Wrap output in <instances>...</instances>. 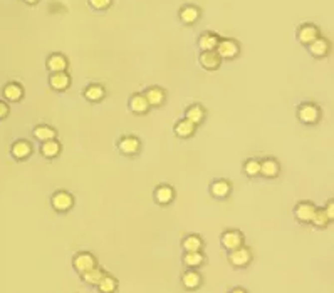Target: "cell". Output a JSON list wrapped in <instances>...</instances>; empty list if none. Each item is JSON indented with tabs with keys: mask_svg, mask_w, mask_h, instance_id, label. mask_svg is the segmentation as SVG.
I'll return each mask as SVG.
<instances>
[{
	"mask_svg": "<svg viewBox=\"0 0 334 293\" xmlns=\"http://www.w3.org/2000/svg\"><path fill=\"white\" fill-rule=\"evenodd\" d=\"M99 293H116L118 292V280L109 273H104L101 282L96 285Z\"/></svg>",
	"mask_w": 334,
	"mask_h": 293,
	"instance_id": "31",
	"label": "cell"
},
{
	"mask_svg": "<svg viewBox=\"0 0 334 293\" xmlns=\"http://www.w3.org/2000/svg\"><path fill=\"white\" fill-rule=\"evenodd\" d=\"M32 136H34L35 139L39 141V143H44V141H49V139H56L57 131L54 129L52 126L39 124V126H35L34 129H32Z\"/></svg>",
	"mask_w": 334,
	"mask_h": 293,
	"instance_id": "26",
	"label": "cell"
},
{
	"mask_svg": "<svg viewBox=\"0 0 334 293\" xmlns=\"http://www.w3.org/2000/svg\"><path fill=\"white\" fill-rule=\"evenodd\" d=\"M198 62L207 71H217L222 64V59L217 54V50H203V52H200Z\"/></svg>",
	"mask_w": 334,
	"mask_h": 293,
	"instance_id": "13",
	"label": "cell"
},
{
	"mask_svg": "<svg viewBox=\"0 0 334 293\" xmlns=\"http://www.w3.org/2000/svg\"><path fill=\"white\" fill-rule=\"evenodd\" d=\"M49 86L57 93H62L71 86V76L67 72H54L49 76Z\"/></svg>",
	"mask_w": 334,
	"mask_h": 293,
	"instance_id": "22",
	"label": "cell"
},
{
	"mask_svg": "<svg viewBox=\"0 0 334 293\" xmlns=\"http://www.w3.org/2000/svg\"><path fill=\"white\" fill-rule=\"evenodd\" d=\"M128 107L136 116H143V114L150 111V104L143 94H133L130 100H128Z\"/></svg>",
	"mask_w": 334,
	"mask_h": 293,
	"instance_id": "20",
	"label": "cell"
},
{
	"mask_svg": "<svg viewBox=\"0 0 334 293\" xmlns=\"http://www.w3.org/2000/svg\"><path fill=\"white\" fill-rule=\"evenodd\" d=\"M104 98H106V89L101 84H89L84 89V99L89 100V102H99Z\"/></svg>",
	"mask_w": 334,
	"mask_h": 293,
	"instance_id": "29",
	"label": "cell"
},
{
	"mask_svg": "<svg viewBox=\"0 0 334 293\" xmlns=\"http://www.w3.org/2000/svg\"><path fill=\"white\" fill-rule=\"evenodd\" d=\"M8 114H10V107H8V104L3 102V100H0V121L7 119Z\"/></svg>",
	"mask_w": 334,
	"mask_h": 293,
	"instance_id": "36",
	"label": "cell"
},
{
	"mask_svg": "<svg viewBox=\"0 0 334 293\" xmlns=\"http://www.w3.org/2000/svg\"><path fill=\"white\" fill-rule=\"evenodd\" d=\"M281 173V164L276 158H265L264 161H260V173L259 176H264L267 180H274Z\"/></svg>",
	"mask_w": 334,
	"mask_h": 293,
	"instance_id": "16",
	"label": "cell"
},
{
	"mask_svg": "<svg viewBox=\"0 0 334 293\" xmlns=\"http://www.w3.org/2000/svg\"><path fill=\"white\" fill-rule=\"evenodd\" d=\"M316 208H318V206H316L313 201H301V203H297L294 208V216L299 223L308 225V223L313 221Z\"/></svg>",
	"mask_w": 334,
	"mask_h": 293,
	"instance_id": "7",
	"label": "cell"
},
{
	"mask_svg": "<svg viewBox=\"0 0 334 293\" xmlns=\"http://www.w3.org/2000/svg\"><path fill=\"white\" fill-rule=\"evenodd\" d=\"M61 151H62V146L57 139H49V141H44V143L40 144V154L47 159L57 158L59 154H61Z\"/></svg>",
	"mask_w": 334,
	"mask_h": 293,
	"instance_id": "24",
	"label": "cell"
},
{
	"mask_svg": "<svg viewBox=\"0 0 334 293\" xmlns=\"http://www.w3.org/2000/svg\"><path fill=\"white\" fill-rule=\"evenodd\" d=\"M10 154L17 161H25V159H29L32 156V144L25 139H17L15 143L12 144Z\"/></svg>",
	"mask_w": 334,
	"mask_h": 293,
	"instance_id": "11",
	"label": "cell"
},
{
	"mask_svg": "<svg viewBox=\"0 0 334 293\" xmlns=\"http://www.w3.org/2000/svg\"><path fill=\"white\" fill-rule=\"evenodd\" d=\"M215 50H217V54L220 56L222 61L223 59L230 61V59H235L240 54V45H239L237 40H233V39H220L218 40V44H217V47H215Z\"/></svg>",
	"mask_w": 334,
	"mask_h": 293,
	"instance_id": "6",
	"label": "cell"
},
{
	"mask_svg": "<svg viewBox=\"0 0 334 293\" xmlns=\"http://www.w3.org/2000/svg\"><path fill=\"white\" fill-rule=\"evenodd\" d=\"M178 17H180L181 24L193 25L200 19V8L196 5H191V3H188V5H183L180 8V12H178Z\"/></svg>",
	"mask_w": 334,
	"mask_h": 293,
	"instance_id": "21",
	"label": "cell"
},
{
	"mask_svg": "<svg viewBox=\"0 0 334 293\" xmlns=\"http://www.w3.org/2000/svg\"><path fill=\"white\" fill-rule=\"evenodd\" d=\"M118 149L125 156H136L141 149V141L136 136H123L118 141Z\"/></svg>",
	"mask_w": 334,
	"mask_h": 293,
	"instance_id": "8",
	"label": "cell"
},
{
	"mask_svg": "<svg viewBox=\"0 0 334 293\" xmlns=\"http://www.w3.org/2000/svg\"><path fill=\"white\" fill-rule=\"evenodd\" d=\"M308 49H309V54L313 57L323 59V57H326L328 54H329V50H331V44H329L328 39H324V37H321V35H319L318 39L313 40V42L308 45Z\"/></svg>",
	"mask_w": 334,
	"mask_h": 293,
	"instance_id": "17",
	"label": "cell"
},
{
	"mask_svg": "<svg viewBox=\"0 0 334 293\" xmlns=\"http://www.w3.org/2000/svg\"><path fill=\"white\" fill-rule=\"evenodd\" d=\"M143 96L148 100L150 107H160L165 104V100H167V93H165V89L158 88V86H153V88H148L143 93Z\"/></svg>",
	"mask_w": 334,
	"mask_h": 293,
	"instance_id": "18",
	"label": "cell"
},
{
	"mask_svg": "<svg viewBox=\"0 0 334 293\" xmlns=\"http://www.w3.org/2000/svg\"><path fill=\"white\" fill-rule=\"evenodd\" d=\"M94 267H98V260H96V256L93 253H89V251H79V253H76L74 258H72V268L79 275L89 272V270Z\"/></svg>",
	"mask_w": 334,
	"mask_h": 293,
	"instance_id": "3",
	"label": "cell"
},
{
	"mask_svg": "<svg viewBox=\"0 0 334 293\" xmlns=\"http://www.w3.org/2000/svg\"><path fill=\"white\" fill-rule=\"evenodd\" d=\"M297 119L306 126H314L321 119V109L314 102H303L297 107Z\"/></svg>",
	"mask_w": 334,
	"mask_h": 293,
	"instance_id": "1",
	"label": "cell"
},
{
	"mask_svg": "<svg viewBox=\"0 0 334 293\" xmlns=\"http://www.w3.org/2000/svg\"><path fill=\"white\" fill-rule=\"evenodd\" d=\"M51 206L57 213H67L74 206V196L69 191H56L51 196Z\"/></svg>",
	"mask_w": 334,
	"mask_h": 293,
	"instance_id": "4",
	"label": "cell"
},
{
	"mask_svg": "<svg viewBox=\"0 0 334 293\" xmlns=\"http://www.w3.org/2000/svg\"><path fill=\"white\" fill-rule=\"evenodd\" d=\"M228 293H249V292H247L245 288H240V287H237V288H232V290L228 292Z\"/></svg>",
	"mask_w": 334,
	"mask_h": 293,
	"instance_id": "38",
	"label": "cell"
},
{
	"mask_svg": "<svg viewBox=\"0 0 334 293\" xmlns=\"http://www.w3.org/2000/svg\"><path fill=\"white\" fill-rule=\"evenodd\" d=\"M104 273H106V272H104L103 268L94 267V268H91L89 272L82 273V275H81V278H82V282H84L86 285H89V287H96L99 282H101V278L104 277Z\"/></svg>",
	"mask_w": 334,
	"mask_h": 293,
	"instance_id": "32",
	"label": "cell"
},
{
	"mask_svg": "<svg viewBox=\"0 0 334 293\" xmlns=\"http://www.w3.org/2000/svg\"><path fill=\"white\" fill-rule=\"evenodd\" d=\"M324 211H326V214H328V218H329V221H334V203H333V199L331 201H328V204H326V208H324Z\"/></svg>",
	"mask_w": 334,
	"mask_h": 293,
	"instance_id": "37",
	"label": "cell"
},
{
	"mask_svg": "<svg viewBox=\"0 0 334 293\" xmlns=\"http://www.w3.org/2000/svg\"><path fill=\"white\" fill-rule=\"evenodd\" d=\"M319 35H321L319 34V29L314 24H303L297 29V40L303 45H306V47H308L313 40L318 39Z\"/></svg>",
	"mask_w": 334,
	"mask_h": 293,
	"instance_id": "12",
	"label": "cell"
},
{
	"mask_svg": "<svg viewBox=\"0 0 334 293\" xmlns=\"http://www.w3.org/2000/svg\"><path fill=\"white\" fill-rule=\"evenodd\" d=\"M173 131H175V134L180 137V139H188L195 134L196 131V126L193 122H190L188 119H181V121H178L175 127H173Z\"/></svg>",
	"mask_w": 334,
	"mask_h": 293,
	"instance_id": "27",
	"label": "cell"
},
{
	"mask_svg": "<svg viewBox=\"0 0 334 293\" xmlns=\"http://www.w3.org/2000/svg\"><path fill=\"white\" fill-rule=\"evenodd\" d=\"M183 265H185L186 268H200L203 267L205 262H207V256H205L202 251H190V253H185L181 258Z\"/></svg>",
	"mask_w": 334,
	"mask_h": 293,
	"instance_id": "23",
	"label": "cell"
},
{
	"mask_svg": "<svg viewBox=\"0 0 334 293\" xmlns=\"http://www.w3.org/2000/svg\"><path fill=\"white\" fill-rule=\"evenodd\" d=\"M244 241H245L244 233L239 231V230H225L222 233V236H220L222 248L227 250V251L240 248V246L244 245Z\"/></svg>",
	"mask_w": 334,
	"mask_h": 293,
	"instance_id": "5",
	"label": "cell"
},
{
	"mask_svg": "<svg viewBox=\"0 0 334 293\" xmlns=\"http://www.w3.org/2000/svg\"><path fill=\"white\" fill-rule=\"evenodd\" d=\"M244 173H245V176H249V178H257L259 173H260V161L259 159H254V158L247 159V161L244 163Z\"/></svg>",
	"mask_w": 334,
	"mask_h": 293,
	"instance_id": "34",
	"label": "cell"
},
{
	"mask_svg": "<svg viewBox=\"0 0 334 293\" xmlns=\"http://www.w3.org/2000/svg\"><path fill=\"white\" fill-rule=\"evenodd\" d=\"M24 88L19 82H7L2 89V96L7 102H20L24 99Z\"/></svg>",
	"mask_w": 334,
	"mask_h": 293,
	"instance_id": "10",
	"label": "cell"
},
{
	"mask_svg": "<svg viewBox=\"0 0 334 293\" xmlns=\"http://www.w3.org/2000/svg\"><path fill=\"white\" fill-rule=\"evenodd\" d=\"M228 263L233 268H247L252 263V251L247 248L245 245H242L237 250L228 251Z\"/></svg>",
	"mask_w": 334,
	"mask_h": 293,
	"instance_id": "2",
	"label": "cell"
},
{
	"mask_svg": "<svg viewBox=\"0 0 334 293\" xmlns=\"http://www.w3.org/2000/svg\"><path fill=\"white\" fill-rule=\"evenodd\" d=\"M202 283H203V278H202V275L196 272V270L188 268L186 272H183V275H181V285H183L185 290H190V292L198 290V288L202 287Z\"/></svg>",
	"mask_w": 334,
	"mask_h": 293,
	"instance_id": "9",
	"label": "cell"
},
{
	"mask_svg": "<svg viewBox=\"0 0 334 293\" xmlns=\"http://www.w3.org/2000/svg\"><path fill=\"white\" fill-rule=\"evenodd\" d=\"M232 193V185L227 180H215L210 185V195L217 199H225Z\"/></svg>",
	"mask_w": 334,
	"mask_h": 293,
	"instance_id": "19",
	"label": "cell"
},
{
	"mask_svg": "<svg viewBox=\"0 0 334 293\" xmlns=\"http://www.w3.org/2000/svg\"><path fill=\"white\" fill-rule=\"evenodd\" d=\"M153 198L157 201V204L168 206L173 203V199H175V190H173L170 185H160V186H157V190H155Z\"/></svg>",
	"mask_w": 334,
	"mask_h": 293,
	"instance_id": "14",
	"label": "cell"
},
{
	"mask_svg": "<svg viewBox=\"0 0 334 293\" xmlns=\"http://www.w3.org/2000/svg\"><path fill=\"white\" fill-rule=\"evenodd\" d=\"M27 5H35V3H39V0H24Z\"/></svg>",
	"mask_w": 334,
	"mask_h": 293,
	"instance_id": "39",
	"label": "cell"
},
{
	"mask_svg": "<svg viewBox=\"0 0 334 293\" xmlns=\"http://www.w3.org/2000/svg\"><path fill=\"white\" fill-rule=\"evenodd\" d=\"M205 116H207V112H205V109L200 104H191V106L185 109V119H188L195 126L202 124L205 121Z\"/></svg>",
	"mask_w": 334,
	"mask_h": 293,
	"instance_id": "25",
	"label": "cell"
},
{
	"mask_svg": "<svg viewBox=\"0 0 334 293\" xmlns=\"http://www.w3.org/2000/svg\"><path fill=\"white\" fill-rule=\"evenodd\" d=\"M205 246V241L198 235H186L181 240V248L185 253H190V251H202Z\"/></svg>",
	"mask_w": 334,
	"mask_h": 293,
	"instance_id": "28",
	"label": "cell"
},
{
	"mask_svg": "<svg viewBox=\"0 0 334 293\" xmlns=\"http://www.w3.org/2000/svg\"><path fill=\"white\" fill-rule=\"evenodd\" d=\"M311 223H313L316 228H319V230H324V228H328V225L331 221H329V218H328L326 211H324V208H316V213H314L313 221H311Z\"/></svg>",
	"mask_w": 334,
	"mask_h": 293,
	"instance_id": "33",
	"label": "cell"
},
{
	"mask_svg": "<svg viewBox=\"0 0 334 293\" xmlns=\"http://www.w3.org/2000/svg\"><path fill=\"white\" fill-rule=\"evenodd\" d=\"M113 0H88V5L94 10H106L111 7Z\"/></svg>",
	"mask_w": 334,
	"mask_h": 293,
	"instance_id": "35",
	"label": "cell"
},
{
	"mask_svg": "<svg viewBox=\"0 0 334 293\" xmlns=\"http://www.w3.org/2000/svg\"><path fill=\"white\" fill-rule=\"evenodd\" d=\"M45 67H47V71L51 72V74H54V72H66L67 67H69V62H67L66 56H62V54L59 52H54L47 57V61H45Z\"/></svg>",
	"mask_w": 334,
	"mask_h": 293,
	"instance_id": "15",
	"label": "cell"
},
{
	"mask_svg": "<svg viewBox=\"0 0 334 293\" xmlns=\"http://www.w3.org/2000/svg\"><path fill=\"white\" fill-rule=\"evenodd\" d=\"M218 40H220V37H218L217 34H213V32H203L198 37V49L202 50V52L203 50H215Z\"/></svg>",
	"mask_w": 334,
	"mask_h": 293,
	"instance_id": "30",
	"label": "cell"
}]
</instances>
